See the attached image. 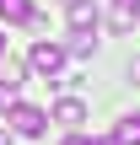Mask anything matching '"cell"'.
<instances>
[{
  "mask_svg": "<svg viewBox=\"0 0 140 145\" xmlns=\"http://www.w3.org/2000/svg\"><path fill=\"white\" fill-rule=\"evenodd\" d=\"M32 0H0V22H32Z\"/></svg>",
  "mask_w": 140,
  "mask_h": 145,
  "instance_id": "cell-7",
  "label": "cell"
},
{
  "mask_svg": "<svg viewBox=\"0 0 140 145\" xmlns=\"http://www.w3.org/2000/svg\"><path fill=\"white\" fill-rule=\"evenodd\" d=\"M11 102H16V97H11V91H0V113H5V108H11Z\"/></svg>",
  "mask_w": 140,
  "mask_h": 145,
  "instance_id": "cell-10",
  "label": "cell"
},
{
  "mask_svg": "<svg viewBox=\"0 0 140 145\" xmlns=\"http://www.w3.org/2000/svg\"><path fill=\"white\" fill-rule=\"evenodd\" d=\"M65 145H92V140H86V135H70V140H65Z\"/></svg>",
  "mask_w": 140,
  "mask_h": 145,
  "instance_id": "cell-11",
  "label": "cell"
},
{
  "mask_svg": "<svg viewBox=\"0 0 140 145\" xmlns=\"http://www.w3.org/2000/svg\"><path fill=\"white\" fill-rule=\"evenodd\" d=\"M65 59H70V54H65V43H49V38H43V43H32V54H27V70H32V75H43V81H59Z\"/></svg>",
  "mask_w": 140,
  "mask_h": 145,
  "instance_id": "cell-1",
  "label": "cell"
},
{
  "mask_svg": "<svg viewBox=\"0 0 140 145\" xmlns=\"http://www.w3.org/2000/svg\"><path fill=\"white\" fill-rule=\"evenodd\" d=\"M140 22V0H113V11H108V27L113 32H129Z\"/></svg>",
  "mask_w": 140,
  "mask_h": 145,
  "instance_id": "cell-4",
  "label": "cell"
},
{
  "mask_svg": "<svg viewBox=\"0 0 140 145\" xmlns=\"http://www.w3.org/2000/svg\"><path fill=\"white\" fill-rule=\"evenodd\" d=\"M0 54H5V32H0Z\"/></svg>",
  "mask_w": 140,
  "mask_h": 145,
  "instance_id": "cell-13",
  "label": "cell"
},
{
  "mask_svg": "<svg viewBox=\"0 0 140 145\" xmlns=\"http://www.w3.org/2000/svg\"><path fill=\"white\" fill-rule=\"evenodd\" d=\"M0 145H11V135H0Z\"/></svg>",
  "mask_w": 140,
  "mask_h": 145,
  "instance_id": "cell-14",
  "label": "cell"
},
{
  "mask_svg": "<svg viewBox=\"0 0 140 145\" xmlns=\"http://www.w3.org/2000/svg\"><path fill=\"white\" fill-rule=\"evenodd\" d=\"M65 5H70V0H65Z\"/></svg>",
  "mask_w": 140,
  "mask_h": 145,
  "instance_id": "cell-15",
  "label": "cell"
},
{
  "mask_svg": "<svg viewBox=\"0 0 140 145\" xmlns=\"http://www.w3.org/2000/svg\"><path fill=\"white\" fill-rule=\"evenodd\" d=\"M65 11H70V32H97V27H103V16H97L92 0H70Z\"/></svg>",
  "mask_w": 140,
  "mask_h": 145,
  "instance_id": "cell-3",
  "label": "cell"
},
{
  "mask_svg": "<svg viewBox=\"0 0 140 145\" xmlns=\"http://www.w3.org/2000/svg\"><path fill=\"white\" fill-rule=\"evenodd\" d=\"M5 118H11V129H16V135H27V140H38V135H43V124H49V118H43L38 108H27V102H11V108H5Z\"/></svg>",
  "mask_w": 140,
  "mask_h": 145,
  "instance_id": "cell-2",
  "label": "cell"
},
{
  "mask_svg": "<svg viewBox=\"0 0 140 145\" xmlns=\"http://www.w3.org/2000/svg\"><path fill=\"white\" fill-rule=\"evenodd\" d=\"M92 48H97V32H70V43H65V54H70V59H86Z\"/></svg>",
  "mask_w": 140,
  "mask_h": 145,
  "instance_id": "cell-8",
  "label": "cell"
},
{
  "mask_svg": "<svg viewBox=\"0 0 140 145\" xmlns=\"http://www.w3.org/2000/svg\"><path fill=\"white\" fill-rule=\"evenodd\" d=\"M113 140H119V145H140V113H129V118H119Z\"/></svg>",
  "mask_w": 140,
  "mask_h": 145,
  "instance_id": "cell-9",
  "label": "cell"
},
{
  "mask_svg": "<svg viewBox=\"0 0 140 145\" xmlns=\"http://www.w3.org/2000/svg\"><path fill=\"white\" fill-rule=\"evenodd\" d=\"M97 145H119V140H113V135H108V140H97Z\"/></svg>",
  "mask_w": 140,
  "mask_h": 145,
  "instance_id": "cell-12",
  "label": "cell"
},
{
  "mask_svg": "<svg viewBox=\"0 0 140 145\" xmlns=\"http://www.w3.org/2000/svg\"><path fill=\"white\" fill-rule=\"evenodd\" d=\"M22 75H27V70H22L16 59H5V54H0V91H11V97H16V86H22Z\"/></svg>",
  "mask_w": 140,
  "mask_h": 145,
  "instance_id": "cell-6",
  "label": "cell"
},
{
  "mask_svg": "<svg viewBox=\"0 0 140 145\" xmlns=\"http://www.w3.org/2000/svg\"><path fill=\"white\" fill-rule=\"evenodd\" d=\"M54 124H86V108H81L76 97H59V102H54Z\"/></svg>",
  "mask_w": 140,
  "mask_h": 145,
  "instance_id": "cell-5",
  "label": "cell"
}]
</instances>
